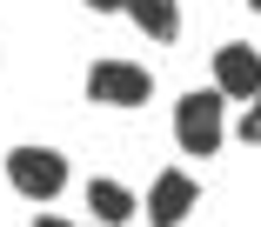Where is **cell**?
I'll return each instance as SVG.
<instances>
[{
	"instance_id": "cell-8",
	"label": "cell",
	"mask_w": 261,
	"mask_h": 227,
	"mask_svg": "<svg viewBox=\"0 0 261 227\" xmlns=\"http://www.w3.org/2000/svg\"><path fill=\"white\" fill-rule=\"evenodd\" d=\"M241 140H248V147H261V94H254V100H248V114H241Z\"/></svg>"
},
{
	"instance_id": "cell-6",
	"label": "cell",
	"mask_w": 261,
	"mask_h": 227,
	"mask_svg": "<svg viewBox=\"0 0 261 227\" xmlns=\"http://www.w3.org/2000/svg\"><path fill=\"white\" fill-rule=\"evenodd\" d=\"M127 20L147 34V40H181V7H174V0H127Z\"/></svg>"
},
{
	"instance_id": "cell-11",
	"label": "cell",
	"mask_w": 261,
	"mask_h": 227,
	"mask_svg": "<svg viewBox=\"0 0 261 227\" xmlns=\"http://www.w3.org/2000/svg\"><path fill=\"white\" fill-rule=\"evenodd\" d=\"M248 7H254V14H261V0H248Z\"/></svg>"
},
{
	"instance_id": "cell-4",
	"label": "cell",
	"mask_w": 261,
	"mask_h": 227,
	"mask_svg": "<svg viewBox=\"0 0 261 227\" xmlns=\"http://www.w3.org/2000/svg\"><path fill=\"white\" fill-rule=\"evenodd\" d=\"M194 201H201L194 174H181V167H161V174H154V187H147V201H141V214H147L154 227H181V220L194 214Z\"/></svg>"
},
{
	"instance_id": "cell-3",
	"label": "cell",
	"mask_w": 261,
	"mask_h": 227,
	"mask_svg": "<svg viewBox=\"0 0 261 227\" xmlns=\"http://www.w3.org/2000/svg\"><path fill=\"white\" fill-rule=\"evenodd\" d=\"M7 181H14L27 201H61L67 160H61L54 147H14V154H7Z\"/></svg>"
},
{
	"instance_id": "cell-12",
	"label": "cell",
	"mask_w": 261,
	"mask_h": 227,
	"mask_svg": "<svg viewBox=\"0 0 261 227\" xmlns=\"http://www.w3.org/2000/svg\"><path fill=\"white\" fill-rule=\"evenodd\" d=\"M94 227H108V220H94Z\"/></svg>"
},
{
	"instance_id": "cell-1",
	"label": "cell",
	"mask_w": 261,
	"mask_h": 227,
	"mask_svg": "<svg viewBox=\"0 0 261 227\" xmlns=\"http://www.w3.org/2000/svg\"><path fill=\"white\" fill-rule=\"evenodd\" d=\"M221 87H201V94H181V107H174V140L188 147V154H215L221 147V134H228V121H221Z\"/></svg>"
},
{
	"instance_id": "cell-9",
	"label": "cell",
	"mask_w": 261,
	"mask_h": 227,
	"mask_svg": "<svg viewBox=\"0 0 261 227\" xmlns=\"http://www.w3.org/2000/svg\"><path fill=\"white\" fill-rule=\"evenodd\" d=\"M94 14H127V0H87Z\"/></svg>"
},
{
	"instance_id": "cell-2",
	"label": "cell",
	"mask_w": 261,
	"mask_h": 227,
	"mask_svg": "<svg viewBox=\"0 0 261 227\" xmlns=\"http://www.w3.org/2000/svg\"><path fill=\"white\" fill-rule=\"evenodd\" d=\"M147 94H154V74L141 61H94L87 67V100H100V107H147Z\"/></svg>"
},
{
	"instance_id": "cell-7",
	"label": "cell",
	"mask_w": 261,
	"mask_h": 227,
	"mask_svg": "<svg viewBox=\"0 0 261 227\" xmlns=\"http://www.w3.org/2000/svg\"><path fill=\"white\" fill-rule=\"evenodd\" d=\"M87 207H94V220H108V227H121L141 201L121 187V181H108V174H100V181H87Z\"/></svg>"
},
{
	"instance_id": "cell-5",
	"label": "cell",
	"mask_w": 261,
	"mask_h": 227,
	"mask_svg": "<svg viewBox=\"0 0 261 227\" xmlns=\"http://www.w3.org/2000/svg\"><path fill=\"white\" fill-rule=\"evenodd\" d=\"M215 87H221L228 100H254V94H261V53L241 47V40H228V47L215 53Z\"/></svg>"
},
{
	"instance_id": "cell-10",
	"label": "cell",
	"mask_w": 261,
	"mask_h": 227,
	"mask_svg": "<svg viewBox=\"0 0 261 227\" xmlns=\"http://www.w3.org/2000/svg\"><path fill=\"white\" fill-rule=\"evenodd\" d=\"M34 227H67V220H61V214H40V220H34Z\"/></svg>"
}]
</instances>
